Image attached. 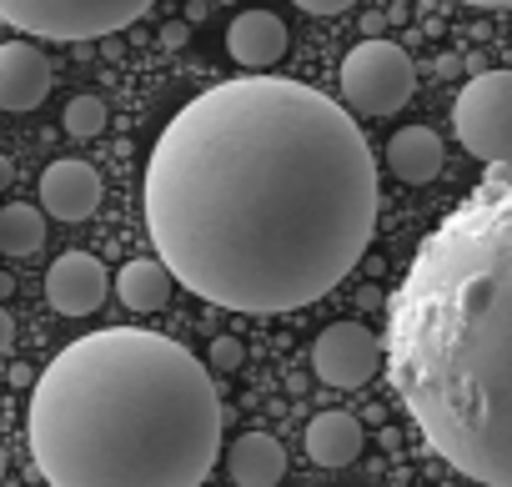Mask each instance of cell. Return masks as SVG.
<instances>
[{
  "label": "cell",
  "instance_id": "cell-1",
  "mask_svg": "<svg viewBox=\"0 0 512 487\" xmlns=\"http://www.w3.org/2000/svg\"><path fill=\"white\" fill-rule=\"evenodd\" d=\"M146 231L171 282L211 307H312L377 231L372 146L347 106L302 81H221L156 136Z\"/></svg>",
  "mask_w": 512,
  "mask_h": 487
},
{
  "label": "cell",
  "instance_id": "cell-2",
  "mask_svg": "<svg viewBox=\"0 0 512 487\" xmlns=\"http://www.w3.org/2000/svg\"><path fill=\"white\" fill-rule=\"evenodd\" d=\"M382 362L427 447L512 487V176L492 171L387 297Z\"/></svg>",
  "mask_w": 512,
  "mask_h": 487
},
{
  "label": "cell",
  "instance_id": "cell-3",
  "mask_svg": "<svg viewBox=\"0 0 512 487\" xmlns=\"http://www.w3.org/2000/svg\"><path fill=\"white\" fill-rule=\"evenodd\" d=\"M26 427L51 487H201L221 452V397L181 342L106 327L51 357Z\"/></svg>",
  "mask_w": 512,
  "mask_h": 487
},
{
  "label": "cell",
  "instance_id": "cell-4",
  "mask_svg": "<svg viewBox=\"0 0 512 487\" xmlns=\"http://www.w3.org/2000/svg\"><path fill=\"white\" fill-rule=\"evenodd\" d=\"M156 0H0V21L41 41H101L136 26Z\"/></svg>",
  "mask_w": 512,
  "mask_h": 487
},
{
  "label": "cell",
  "instance_id": "cell-5",
  "mask_svg": "<svg viewBox=\"0 0 512 487\" xmlns=\"http://www.w3.org/2000/svg\"><path fill=\"white\" fill-rule=\"evenodd\" d=\"M337 81H342V101L357 116H397L417 91V66L397 41L372 36L342 56Z\"/></svg>",
  "mask_w": 512,
  "mask_h": 487
},
{
  "label": "cell",
  "instance_id": "cell-6",
  "mask_svg": "<svg viewBox=\"0 0 512 487\" xmlns=\"http://www.w3.org/2000/svg\"><path fill=\"white\" fill-rule=\"evenodd\" d=\"M452 131L477 161L512 166V71L472 76L452 101Z\"/></svg>",
  "mask_w": 512,
  "mask_h": 487
},
{
  "label": "cell",
  "instance_id": "cell-7",
  "mask_svg": "<svg viewBox=\"0 0 512 487\" xmlns=\"http://www.w3.org/2000/svg\"><path fill=\"white\" fill-rule=\"evenodd\" d=\"M382 367V337L362 322H332L312 342V372L327 387H362Z\"/></svg>",
  "mask_w": 512,
  "mask_h": 487
},
{
  "label": "cell",
  "instance_id": "cell-8",
  "mask_svg": "<svg viewBox=\"0 0 512 487\" xmlns=\"http://www.w3.org/2000/svg\"><path fill=\"white\" fill-rule=\"evenodd\" d=\"M46 302L61 317H91L106 302V267L91 252H66L46 272Z\"/></svg>",
  "mask_w": 512,
  "mask_h": 487
},
{
  "label": "cell",
  "instance_id": "cell-9",
  "mask_svg": "<svg viewBox=\"0 0 512 487\" xmlns=\"http://www.w3.org/2000/svg\"><path fill=\"white\" fill-rule=\"evenodd\" d=\"M51 96V61L31 41L0 46V111H36Z\"/></svg>",
  "mask_w": 512,
  "mask_h": 487
},
{
  "label": "cell",
  "instance_id": "cell-10",
  "mask_svg": "<svg viewBox=\"0 0 512 487\" xmlns=\"http://www.w3.org/2000/svg\"><path fill=\"white\" fill-rule=\"evenodd\" d=\"M41 206L56 221H86L101 206V176L86 161H51L41 176Z\"/></svg>",
  "mask_w": 512,
  "mask_h": 487
},
{
  "label": "cell",
  "instance_id": "cell-11",
  "mask_svg": "<svg viewBox=\"0 0 512 487\" xmlns=\"http://www.w3.org/2000/svg\"><path fill=\"white\" fill-rule=\"evenodd\" d=\"M226 56L246 71H272L287 56V26L272 11H241L226 26Z\"/></svg>",
  "mask_w": 512,
  "mask_h": 487
},
{
  "label": "cell",
  "instance_id": "cell-12",
  "mask_svg": "<svg viewBox=\"0 0 512 487\" xmlns=\"http://www.w3.org/2000/svg\"><path fill=\"white\" fill-rule=\"evenodd\" d=\"M226 472L236 487H277L287 477V447L272 432H246L226 452Z\"/></svg>",
  "mask_w": 512,
  "mask_h": 487
},
{
  "label": "cell",
  "instance_id": "cell-13",
  "mask_svg": "<svg viewBox=\"0 0 512 487\" xmlns=\"http://www.w3.org/2000/svg\"><path fill=\"white\" fill-rule=\"evenodd\" d=\"M362 442H367V432H362V422L352 412H317L307 422V457L317 467H347V462H357L362 457Z\"/></svg>",
  "mask_w": 512,
  "mask_h": 487
},
{
  "label": "cell",
  "instance_id": "cell-14",
  "mask_svg": "<svg viewBox=\"0 0 512 487\" xmlns=\"http://www.w3.org/2000/svg\"><path fill=\"white\" fill-rule=\"evenodd\" d=\"M387 166H392V176L407 181V186L437 181V171H442V141H437V131H427V126H402V131L387 141Z\"/></svg>",
  "mask_w": 512,
  "mask_h": 487
},
{
  "label": "cell",
  "instance_id": "cell-15",
  "mask_svg": "<svg viewBox=\"0 0 512 487\" xmlns=\"http://www.w3.org/2000/svg\"><path fill=\"white\" fill-rule=\"evenodd\" d=\"M116 297H121V307H131V312H156V307H166V297H171V272H166L156 257H136V262L121 267Z\"/></svg>",
  "mask_w": 512,
  "mask_h": 487
},
{
  "label": "cell",
  "instance_id": "cell-16",
  "mask_svg": "<svg viewBox=\"0 0 512 487\" xmlns=\"http://www.w3.org/2000/svg\"><path fill=\"white\" fill-rule=\"evenodd\" d=\"M46 247V216L26 201L0 206V252L6 257H36Z\"/></svg>",
  "mask_w": 512,
  "mask_h": 487
},
{
  "label": "cell",
  "instance_id": "cell-17",
  "mask_svg": "<svg viewBox=\"0 0 512 487\" xmlns=\"http://www.w3.org/2000/svg\"><path fill=\"white\" fill-rule=\"evenodd\" d=\"M61 121H66V131L71 136H101L106 131V101L101 96H76V101H66V111H61Z\"/></svg>",
  "mask_w": 512,
  "mask_h": 487
},
{
  "label": "cell",
  "instance_id": "cell-18",
  "mask_svg": "<svg viewBox=\"0 0 512 487\" xmlns=\"http://www.w3.org/2000/svg\"><path fill=\"white\" fill-rule=\"evenodd\" d=\"M206 357H211V367H216V372H236L246 352H241V342H236V337H216Z\"/></svg>",
  "mask_w": 512,
  "mask_h": 487
},
{
  "label": "cell",
  "instance_id": "cell-19",
  "mask_svg": "<svg viewBox=\"0 0 512 487\" xmlns=\"http://www.w3.org/2000/svg\"><path fill=\"white\" fill-rule=\"evenodd\" d=\"M292 6H302L307 16H342V11L357 6V0H292Z\"/></svg>",
  "mask_w": 512,
  "mask_h": 487
},
{
  "label": "cell",
  "instance_id": "cell-20",
  "mask_svg": "<svg viewBox=\"0 0 512 487\" xmlns=\"http://www.w3.org/2000/svg\"><path fill=\"white\" fill-rule=\"evenodd\" d=\"M11 342H16V322H11V312L0 307V357L11 352Z\"/></svg>",
  "mask_w": 512,
  "mask_h": 487
},
{
  "label": "cell",
  "instance_id": "cell-21",
  "mask_svg": "<svg viewBox=\"0 0 512 487\" xmlns=\"http://www.w3.org/2000/svg\"><path fill=\"white\" fill-rule=\"evenodd\" d=\"M186 36H191V31H186V26H181V21H171V26H166V31H161V41H166V46H171V51H176V46H186Z\"/></svg>",
  "mask_w": 512,
  "mask_h": 487
},
{
  "label": "cell",
  "instance_id": "cell-22",
  "mask_svg": "<svg viewBox=\"0 0 512 487\" xmlns=\"http://www.w3.org/2000/svg\"><path fill=\"white\" fill-rule=\"evenodd\" d=\"M462 6H477V11H512V0H462Z\"/></svg>",
  "mask_w": 512,
  "mask_h": 487
},
{
  "label": "cell",
  "instance_id": "cell-23",
  "mask_svg": "<svg viewBox=\"0 0 512 487\" xmlns=\"http://www.w3.org/2000/svg\"><path fill=\"white\" fill-rule=\"evenodd\" d=\"M16 181V166H11V156H0V191H6Z\"/></svg>",
  "mask_w": 512,
  "mask_h": 487
},
{
  "label": "cell",
  "instance_id": "cell-24",
  "mask_svg": "<svg viewBox=\"0 0 512 487\" xmlns=\"http://www.w3.org/2000/svg\"><path fill=\"white\" fill-rule=\"evenodd\" d=\"M11 292H16V277H11V272H0V307H6Z\"/></svg>",
  "mask_w": 512,
  "mask_h": 487
},
{
  "label": "cell",
  "instance_id": "cell-25",
  "mask_svg": "<svg viewBox=\"0 0 512 487\" xmlns=\"http://www.w3.org/2000/svg\"><path fill=\"white\" fill-rule=\"evenodd\" d=\"M0 477H6V447H0Z\"/></svg>",
  "mask_w": 512,
  "mask_h": 487
}]
</instances>
